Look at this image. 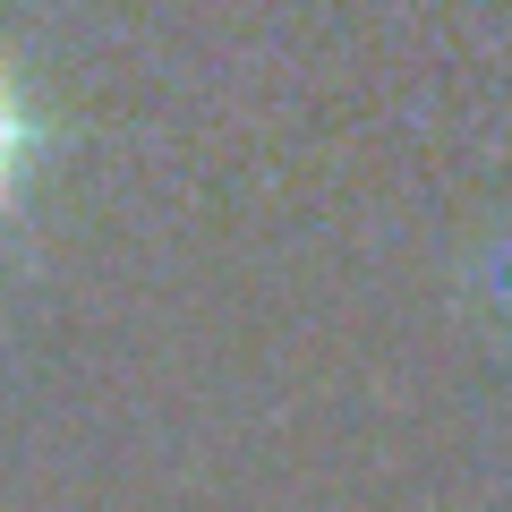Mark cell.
Masks as SVG:
<instances>
[{
	"instance_id": "6da1fadb",
	"label": "cell",
	"mask_w": 512,
	"mask_h": 512,
	"mask_svg": "<svg viewBox=\"0 0 512 512\" xmlns=\"http://www.w3.org/2000/svg\"><path fill=\"white\" fill-rule=\"evenodd\" d=\"M26 146H35V120H26V103L9 94V77H0V205H9V188H18V171H26Z\"/></svg>"
}]
</instances>
